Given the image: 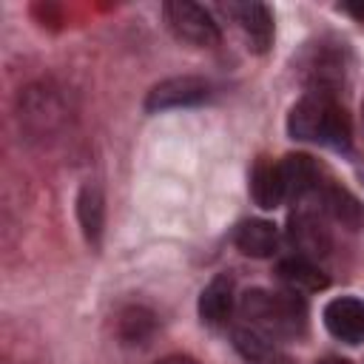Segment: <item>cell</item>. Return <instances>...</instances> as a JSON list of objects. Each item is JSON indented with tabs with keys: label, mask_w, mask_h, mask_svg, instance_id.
I'll return each instance as SVG.
<instances>
[{
	"label": "cell",
	"mask_w": 364,
	"mask_h": 364,
	"mask_svg": "<svg viewBox=\"0 0 364 364\" xmlns=\"http://www.w3.org/2000/svg\"><path fill=\"white\" fill-rule=\"evenodd\" d=\"M287 131L293 139L318 142L338 151L350 145V119L330 91H313L296 102L287 117Z\"/></svg>",
	"instance_id": "6da1fadb"
},
{
	"label": "cell",
	"mask_w": 364,
	"mask_h": 364,
	"mask_svg": "<svg viewBox=\"0 0 364 364\" xmlns=\"http://www.w3.org/2000/svg\"><path fill=\"white\" fill-rule=\"evenodd\" d=\"M242 313L256 327H264L270 333L296 336L304 330V301L293 293H267V290H250L242 299Z\"/></svg>",
	"instance_id": "7a4b0ae2"
},
{
	"label": "cell",
	"mask_w": 364,
	"mask_h": 364,
	"mask_svg": "<svg viewBox=\"0 0 364 364\" xmlns=\"http://www.w3.org/2000/svg\"><path fill=\"white\" fill-rule=\"evenodd\" d=\"M162 14L179 40L193 43V46H216L219 43V26L202 6H196L191 0H168L162 6Z\"/></svg>",
	"instance_id": "3957f363"
},
{
	"label": "cell",
	"mask_w": 364,
	"mask_h": 364,
	"mask_svg": "<svg viewBox=\"0 0 364 364\" xmlns=\"http://www.w3.org/2000/svg\"><path fill=\"white\" fill-rule=\"evenodd\" d=\"M208 82L199 77H168L162 82H156L148 97H145V111L148 114H159L168 108H188V105H199L208 100Z\"/></svg>",
	"instance_id": "277c9868"
},
{
	"label": "cell",
	"mask_w": 364,
	"mask_h": 364,
	"mask_svg": "<svg viewBox=\"0 0 364 364\" xmlns=\"http://www.w3.org/2000/svg\"><path fill=\"white\" fill-rule=\"evenodd\" d=\"M324 324L336 338L347 344H358L364 338V304L350 296L333 299L324 307Z\"/></svg>",
	"instance_id": "5b68a950"
},
{
	"label": "cell",
	"mask_w": 364,
	"mask_h": 364,
	"mask_svg": "<svg viewBox=\"0 0 364 364\" xmlns=\"http://www.w3.org/2000/svg\"><path fill=\"white\" fill-rule=\"evenodd\" d=\"M230 313H233V276L219 273L205 284L199 296V316L205 324L219 327L230 318Z\"/></svg>",
	"instance_id": "8992f818"
},
{
	"label": "cell",
	"mask_w": 364,
	"mask_h": 364,
	"mask_svg": "<svg viewBox=\"0 0 364 364\" xmlns=\"http://www.w3.org/2000/svg\"><path fill=\"white\" fill-rule=\"evenodd\" d=\"M230 11L236 14L247 43L253 51H267L270 43H273V17H270V9L264 3H236L230 6Z\"/></svg>",
	"instance_id": "52a82bcc"
},
{
	"label": "cell",
	"mask_w": 364,
	"mask_h": 364,
	"mask_svg": "<svg viewBox=\"0 0 364 364\" xmlns=\"http://www.w3.org/2000/svg\"><path fill=\"white\" fill-rule=\"evenodd\" d=\"M250 193H253V202L264 210H273L279 208V202L284 199V176H282V165L262 156L256 165H253V173H250Z\"/></svg>",
	"instance_id": "ba28073f"
},
{
	"label": "cell",
	"mask_w": 364,
	"mask_h": 364,
	"mask_svg": "<svg viewBox=\"0 0 364 364\" xmlns=\"http://www.w3.org/2000/svg\"><path fill=\"white\" fill-rule=\"evenodd\" d=\"M233 242L245 256L264 259V256H273V250L279 245V233H276V225L267 219H247L236 228Z\"/></svg>",
	"instance_id": "9c48e42d"
},
{
	"label": "cell",
	"mask_w": 364,
	"mask_h": 364,
	"mask_svg": "<svg viewBox=\"0 0 364 364\" xmlns=\"http://www.w3.org/2000/svg\"><path fill=\"white\" fill-rule=\"evenodd\" d=\"M77 219H80L85 239L97 245L100 233H102V222H105V199L97 185H82V191L77 196Z\"/></svg>",
	"instance_id": "30bf717a"
},
{
	"label": "cell",
	"mask_w": 364,
	"mask_h": 364,
	"mask_svg": "<svg viewBox=\"0 0 364 364\" xmlns=\"http://www.w3.org/2000/svg\"><path fill=\"white\" fill-rule=\"evenodd\" d=\"M279 165H282V176H284V191L290 196H304L307 191H313L318 185V168H316V162L310 156L290 154Z\"/></svg>",
	"instance_id": "8fae6325"
},
{
	"label": "cell",
	"mask_w": 364,
	"mask_h": 364,
	"mask_svg": "<svg viewBox=\"0 0 364 364\" xmlns=\"http://www.w3.org/2000/svg\"><path fill=\"white\" fill-rule=\"evenodd\" d=\"M279 276L293 287V290H321L327 284V276L310 264L304 256H293V259H284L279 264Z\"/></svg>",
	"instance_id": "7c38bea8"
},
{
	"label": "cell",
	"mask_w": 364,
	"mask_h": 364,
	"mask_svg": "<svg viewBox=\"0 0 364 364\" xmlns=\"http://www.w3.org/2000/svg\"><path fill=\"white\" fill-rule=\"evenodd\" d=\"M324 205L330 208V213L344 222L347 228H364V205L344 188H330L324 193Z\"/></svg>",
	"instance_id": "4fadbf2b"
},
{
	"label": "cell",
	"mask_w": 364,
	"mask_h": 364,
	"mask_svg": "<svg viewBox=\"0 0 364 364\" xmlns=\"http://www.w3.org/2000/svg\"><path fill=\"white\" fill-rule=\"evenodd\" d=\"M290 236H293V242L299 245V250L313 253V256H316V253H324V247H327V233H324L321 225H318L313 216H307V213L293 216Z\"/></svg>",
	"instance_id": "5bb4252c"
},
{
	"label": "cell",
	"mask_w": 364,
	"mask_h": 364,
	"mask_svg": "<svg viewBox=\"0 0 364 364\" xmlns=\"http://www.w3.org/2000/svg\"><path fill=\"white\" fill-rule=\"evenodd\" d=\"M154 327H156V318H154V313L145 310V307H128V310H122V316H119V336H122V341H128V344H136V341L148 338V336L154 333Z\"/></svg>",
	"instance_id": "9a60e30c"
},
{
	"label": "cell",
	"mask_w": 364,
	"mask_h": 364,
	"mask_svg": "<svg viewBox=\"0 0 364 364\" xmlns=\"http://www.w3.org/2000/svg\"><path fill=\"white\" fill-rule=\"evenodd\" d=\"M236 347L247 355V358H262L267 350V341L256 333V330H236Z\"/></svg>",
	"instance_id": "2e32d148"
},
{
	"label": "cell",
	"mask_w": 364,
	"mask_h": 364,
	"mask_svg": "<svg viewBox=\"0 0 364 364\" xmlns=\"http://www.w3.org/2000/svg\"><path fill=\"white\" fill-rule=\"evenodd\" d=\"M341 9H344L347 14H353L355 20H364V3H344Z\"/></svg>",
	"instance_id": "e0dca14e"
},
{
	"label": "cell",
	"mask_w": 364,
	"mask_h": 364,
	"mask_svg": "<svg viewBox=\"0 0 364 364\" xmlns=\"http://www.w3.org/2000/svg\"><path fill=\"white\" fill-rule=\"evenodd\" d=\"M159 364H196L193 358H182V355H171V358H162Z\"/></svg>",
	"instance_id": "ac0fdd59"
},
{
	"label": "cell",
	"mask_w": 364,
	"mask_h": 364,
	"mask_svg": "<svg viewBox=\"0 0 364 364\" xmlns=\"http://www.w3.org/2000/svg\"><path fill=\"white\" fill-rule=\"evenodd\" d=\"M321 364H350V361H344V358H324Z\"/></svg>",
	"instance_id": "d6986e66"
},
{
	"label": "cell",
	"mask_w": 364,
	"mask_h": 364,
	"mask_svg": "<svg viewBox=\"0 0 364 364\" xmlns=\"http://www.w3.org/2000/svg\"><path fill=\"white\" fill-rule=\"evenodd\" d=\"M282 364H287V361H282Z\"/></svg>",
	"instance_id": "ffe728a7"
}]
</instances>
